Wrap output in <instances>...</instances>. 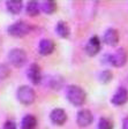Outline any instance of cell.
Wrapping results in <instances>:
<instances>
[{
    "label": "cell",
    "instance_id": "2e32d148",
    "mask_svg": "<svg viewBox=\"0 0 128 129\" xmlns=\"http://www.w3.org/2000/svg\"><path fill=\"white\" fill-rule=\"evenodd\" d=\"M7 6V9L9 13L12 14H19L22 11V7H23V4L22 1H8L6 4Z\"/></svg>",
    "mask_w": 128,
    "mask_h": 129
},
{
    "label": "cell",
    "instance_id": "7c38bea8",
    "mask_svg": "<svg viewBox=\"0 0 128 129\" xmlns=\"http://www.w3.org/2000/svg\"><path fill=\"white\" fill-rule=\"evenodd\" d=\"M56 44L53 43V40L51 39H43L38 45V52L42 55H48L54 51Z\"/></svg>",
    "mask_w": 128,
    "mask_h": 129
},
{
    "label": "cell",
    "instance_id": "ba28073f",
    "mask_svg": "<svg viewBox=\"0 0 128 129\" xmlns=\"http://www.w3.org/2000/svg\"><path fill=\"white\" fill-rule=\"evenodd\" d=\"M100 51V40L97 36H92L85 45V52L89 56H95Z\"/></svg>",
    "mask_w": 128,
    "mask_h": 129
},
{
    "label": "cell",
    "instance_id": "8fae6325",
    "mask_svg": "<svg viewBox=\"0 0 128 129\" xmlns=\"http://www.w3.org/2000/svg\"><path fill=\"white\" fill-rule=\"evenodd\" d=\"M104 42L110 46H115L119 43V32L118 30L110 28L104 34Z\"/></svg>",
    "mask_w": 128,
    "mask_h": 129
},
{
    "label": "cell",
    "instance_id": "5bb4252c",
    "mask_svg": "<svg viewBox=\"0 0 128 129\" xmlns=\"http://www.w3.org/2000/svg\"><path fill=\"white\" fill-rule=\"evenodd\" d=\"M56 31L59 36L61 38H68L69 37V34H70V30L68 24L64 21H60L57 23V28H56Z\"/></svg>",
    "mask_w": 128,
    "mask_h": 129
},
{
    "label": "cell",
    "instance_id": "ffe728a7",
    "mask_svg": "<svg viewBox=\"0 0 128 129\" xmlns=\"http://www.w3.org/2000/svg\"><path fill=\"white\" fill-rule=\"evenodd\" d=\"M9 74H11V70H9V67H8L7 64H5V63L0 64V81L7 78L9 76Z\"/></svg>",
    "mask_w": 128,
    "mask_h": 129
},
{
    "label": "cell",
    "instance_id": "3957f363",
    "mask_svg": "<svg viewBox=\"0 0 128 129\" xmlns=\"http://www.w3.org/2000/svg\"><path fill=\"white\" fill-rule=\"evenodd\" d=\"M17 99L23 105H31L36 99L35 90L29 85H22L17 89Z\"/></svg>",
    "mask_w": 128,
    "mask_h": 129
},
{
    "label": "cell",
    "instance_id": "7402d4cb",
    "mask_svg": "<svg viewBox=\"0 0 128 129\" xmlns=\"http://www.w3.org/2000/svg\"><path fill=\"white\" fill-rule=\"evenodd\" d=\"M122 129H128V116H126L123 119V122H122Z\"/></svg>",
    "mask_w": 128,
    "mask_h": 129
},
{
    "label": "cell",
    "instance_id": "d6986e66",
    "mask_svg": "<svg viewBox=\"0 0 128 129\" xmlns=\"http://www.w3.org/2000/svg\"><path fill=\"white\" fill-rule=\"evenodd\" d=\"M112 77H113V75L110 70H104V72H101L100 75H99V80H100V82L101 83H105V84L109 83L110 81L112 80Z\"/></svg>",
    "mask_w": 128,
    "mask_h": 129
},
{
    "label": "cell",
    "instance_id": "8992f818",
    "mask_svg": "<svg viewBox=\"0 0 128 129\" xmlns=\"http://www.w3.org/2000/svg\"><path fill=\"white\" fill-rule=\"evenodd\" d=\"M128 102V90L123 86L118 88L112 97V104L115 106H122Z\"/></svg>",
    "mask_w": 128,
    "mask_h": 129
},
{
    "label": "cell",
    "instance_id": "ac0fdd59",
    "mask_svg": "<svg viewBox=\"0 0 128 129\" xmlns=\"http://www.w3.org/2000/svg\"><path fill=\"white\" fill-rule=\"evenodd\" d=\"M98 129H113V122L107 118H101L98 122Z\"/></svg>",
    "mask_w": 128,
    "mask_h": 129
},
{
    "label": "cell",
    "instance_id": "7a4b0ae2",
    "mask_svg": "<svg viewBox=\"0 0 128 129\" xmlns=\"http://www.w3.org/2000/svg\"><path fill=\"white\" fill-rule=\"evenodd\" d=\"M127 59H128V54L125 48H119L115 53L106 54L104 58L105 62L112 64L113 67H118V68L125 66L126 62H127Z\"/></svg>",
    "mask_w": 128,
    "mask_h": 129
},
{
    "label": "cell",
    "instance_id": "9c48e42d",
    "mask_svg": "<svg viewBox=\"0 0 128 129\" xmlns=\"http://www.w3.org/2000/svg\"><path fill=\"white\" fill-rule=\"evenodd\" d=\"M50 119L57 126H62L67 121V114L62 108H54L50 114Z\"/></svg>",
    "mask_w": 128,
    "mask_h": 129
},
{
    "label": "cell",
    "instance_id": "6da1fadb",
    "mask_svg": "<svg viewBox=\"0 0 128 129\" xmlns=\"http://www.w3.org/2000/svg\"><path fill=\"white\" fill-rule=\"evenodd\" d=\"M66 97L70 104L75 106H82L87 100V93L81 86L79 85H69L67 88Z\"/></svg>",
    "mask_w": 128,
    "mask_h": 129
},
{
    "label": "cell",
    "instance_id": "52a82bcc",
    "mask_svg": "<svg viewBox=\"0 0 128 129\" xmlns=\"http://www.w3.org/2000/svg\"><path fill=\"white\" fill-rule=\"evenodd\" d=\"M93 115L89 110H82L76 115V122L80 127H88L92 123Z\"/></svg>",
    "mask_w": 128,
    "mask_h": 129
},
{
    "label": "cell",
    "instance_id": "277c9868",
    "mask_svg": "<svg viewBox=\"0 0 128 129\" xmlns=\"http://www.w3.org/2000/svg\"><path fill=\"white\" fill-rule=\"evenodd\" d=\"M30 30H31V27H30L29 24L23 21H19L8 27V34L11 36H13V37L21 38V37L27 36L30 32Z\"/></svg>",
    "mask_w": 128,
    "mask_h": 129
},
{
    "label": "cell",
    "instance_id": "e0dca14e",
    "mask_svg": "<svg viewBox=\"0 0 128 129\" xmlns=\"http://www.w3.org/2000/svg\"><path fill=\"white\" fill-rule=\"evenodd\" d=\"M42 11L46 14H53L57 11V4L54 1H46L42 5Z\"/></svg>",
    "mask_w": 128,
    "mask_h": 129
},
{
    "label": "cell",
    "instance_id": "4fadbf2b",
    "mask_svg": "<svg viewBox=\"0 0 128 129\" xmlns=\"http://www.w3.org/2000/svg\"><path fill=\"white\" fill-rule=\"evenodd\" d=\"M37 128V119L36 116L28 114L22 119L21 129H36Z\"/></svg>",
    "mask_w": 128,
    "mask_h": 129
},
{
    "label": "cell",
    "instance_id": "30bf717a",
    "mask_svg": "<svg viewBox=\"0 0 128 129\" xmlns=\"http://www.w3.org/2000/svg\"><path fill=\"white\" fill-rule=\"evenodd\" d=\"M28 78L34 84H39L42 81V72L40 68L37 63H32L29 68H28Z\"/></svg>",
    "mask_w": 128,
    "mask_h": 129
},
{
    "label": "cell",
    "instance_id": "44dd1931",
    "mask_svg": "<svg viewBox=\"0 0 128 129\" xmlns=\"http://www.w3.org/2000/svg\"><path fill=\"white\" fill-rule=\"evenodd\" d=\"M4 128H5V129H16V124H15V122H14V121L9 120V121H7V122L5 123Z\"/></svg>",
    "mask_w": 128,
    "mask_h": 129
},
{
    "label": "cell",
    "instance_id": "9a60e30c",
    "mask_svg": "<svg viewBox=\"0 0 128 129\" xmlns=\"http://www.w3.org/2000/svg\"><path fill=\"white\" fill-rule=\"evenodd\" d=\"M25 11H27L28 15L36 16V15H38L40 12V6H39V4L36 3V1H29V3L27 4Z\"/></svg>",
    "mask_w": 128,
    "mask_h": 129
},
{
    "label": "cell",
    "instance_id": "5b68a950",
    "mask_svg": "<svg viewBox=\"0 0 128 129\" xmlns=\"http://www.w3.org/2000/svg\"><path fill=\"white\" fill-rule=\"evenodd\" d=\"M8 60L14 67H22L27 62V52L21 48H13L8 53Z\"/></svg>",
    "mask_w": 128,
    "mask_h": 129
}]
</instances>
